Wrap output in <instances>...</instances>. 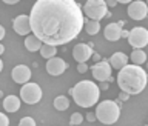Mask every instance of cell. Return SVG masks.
I'll return each instance as SVG.
<instances>
[{"label": "cell", "mask_w": 148, "mask_h": 126, "mask_svg": "<svg viewBox=\"0 0 148 126\" xmlns=\"http://www.w3.org/2000/svg\"><path fill=\"white\" fill-rule=\"evenodd\" d=\"M148 83V74L142 66L137 65H127L117 74V85L120 91L128 95H137L145 89Z\"/></svg>", "instance_id": "7a4b0ae2"}, {"label": "cell", "mask_w": 148, "mask_h": 126, "mask_svg": "<svg viewBox=\"0 0 148 126\" xmlns=\"http://www.w3.org/2000/svg\"><path fill=\"white\" fill-rule=\"evenodd\" d=\"M11 77L18 85H26V83H29V78H31V69L25 66V65H17V66L12 68Z\"/></svg>", "instance_id": "7c38bea8"}, {"label": "cell", "mask_w": 148, "mask_h": 126, "mask_svg": "<svg viewBox=\"0 0 148 126\" xmlns=\"http://www.w3.org/2000/svg\"><path fill=\"white\" fill-rule=\"evenodd\" d=\"M122 28H120L117 23H108L103 29V34H105V39L110 40V42H117L122 39Z\"/></svg>", "instance_id": "5bb4252c"}, {"label": "cell", "mask_w": 148, "mask_h": 126, "mask_svg": "<svg viewBox=\"0 0 148 126\" xmlns=\"http://www.w3.org/2000/svg\"><path fill=\"white\" fill-rule=\"evenodd\" d=\"M96 117L103 125H113L120 117V106L114 100H103L97 105Z\"/></svg>", "instance_id": "277c9868"}, {"label": "cell", "mask_w": 148, "mask_h": 126, "mask_svg": "<svg viewBox=\"0 0 148 126\" xmlns=\"http://www.w3.org/2000/svg\"><path fill=\"white\" fill-rule=\"evenodd\" d=\"M83 12L86 14V17H90V20L100 22L108 14V5L105 0H88L83 5Z\"/></svg>", "instance_id": "5b68a950"}, {"label": "cell", "mask_w": 148, "mask_h": 126, "mask_svg": "<svg viewBox=\"0 0 148 126\" xmlns=\"http://www.w3.org/2000/svg\"><path fill=\"white\" fill-rule=\"evenodd\" d=\"M2 69H3V62H2V59H0V72H2Z\"/></svg>", "instance_id": "d590c367"}, {"label": "cell", "mask_w": 148, "mask_h": 126, "mask_svg": "<svg viewBox=\"0 0 148 126\" xmlns=\"http://www.w3.org/2000/svg\"><path fill=\"white\" fill-rule=\"evenodd\" d=\"M68 65L63 59H59V57H54V59H49L46 62V71L51 76H62V74L66 71Z\"/></svg>", "instance_id": "4fadbf2b"}, {"label": "cell", "mask_w": 148, "mask_h": 126, "mask_svg": "<svg viewBox=\"0 0 148 126\" xmlns=\"http://www.w3.org/2000/svg\"><path fill=\"white\" fill-rule=\"evenodd\" d=\"M108 62L111 65V68L119 69V71H120V69H123L128 65V55L123 54V52H114Z\"/></svg>", "instance_id": "2e32d148"}, {"label": "cell", "mask_w": 148, "mask_h": 126, "mask_svg": "<svg viewBox=\"0 0 148 126\" xmlns=\"http://www.w3.org/2000/svg\"><path fill=\"white\" fill-rule=\"evenodd\" d=\"M106 5H108V6H116V5H117V2H114V0H108V2H106Z\"/></svg>", "instance_id": "4dcf8cb0"}, {"label": "cell", "mask_w": 148, "mask_h": 126, "mask_svg": "<svg viewBox=\"0 0 148 126\" xmlns=\"http://www.w3.org/2000/svg\"><path fill=\"white\" fill-rule=\"evenodd\" d=\"M42 46H43V43L37 39V37L32 34V35H28L25 39V48L28 51H31V52H36V51H40Z\"/></svg>", "instance_id": "e0dca14e"}, {"label": "cell", "mask_w": 148, "mask_h": 126, "mask_svg": "<svg viewBox=\"0 0 148 126\" xmlns=\"http://www.w3.org/2000/svg\"><path fill=\"white\" fill-rule=\"evenodd\" d=\"M56 54H57V46H51V45H43L40 49V55L46 60L54 59Z\"/></svg>", "instance_id": "d6986e66"}, {"label": "cell", "mask_w": 148, "mask_h": 126, "mask_svg": "<svg viewBox=\"0 0 148 126\" xmlns=\"http://www.w3.org/2000/svg\"><path fill=\"white\" fill-rule=\"evenodd\" d=\"M3 37H5V28H3L2 25H0V40H2Z\"/></svg>", "instance_id": "f546056e"}, {"label": "cell", "mask_w": 148, "mask_h": 126, "mask_svg": "<svg viewBox=\"0 0 148 126\" xmlns=\"http://www.w3.org/2000/svg\"><path fill=\"white\" fill-rule=\"evenodd\" d=\"M5 3H8V5H17L18 0H5Z\"/></svg>", "instance_id": "1f68e13d"}, {"label": "cell", "mask_w": 148, "mask_h": 126, "mask_svg": "<svg viewBox=\"0 0 148 126\" xmlns=\"http://www.w3.org/2000/svg\"><path fill=\"white\" fill-rule=\"evenodd\" d=\"M92 60H94L96 63H99V62H102V57H100V54H97V52H94V54H92Z\"/></svg>", "instance_id": "83f0119b"}, {"label": "cell", "mask_w": 148, "mask_h": 126, "mask_svg": "<svg viewBox=\"0 0 148 126\" xmlns=\"http://www.w3.org/2000/svg\"><path fill=\"white\" fill-rule=\"evenodd\" d=\"M111 65L108 60H102L99 63H94V66L91 68L92 77L96 80H99L100 83L103 82H113V77H111Z\"/></svg>", "instance_id": "ba28073f"}, {"label": "cell", "mask_w": 148, "mask_h": 126, "mask_svg": "<svg viewBox=\"0 0 148 126\" xmlns=\"http://www.w3.org/2000/svg\"><path fill=\"white\" fill-rule=\"evenodd\" d=\"M83 123V115L80 112H74L71 114V119H69V125H82Z\"/></svg>", "instance_id": "7402d4cb"}, {"label": "cell", "mask_w": 148, "mask_h": 126, "mask_svg": "<svg viewBox=\"0 0 148 126\" xmlns=\"http://www.w3.org/2000/svg\"><path fill=\"white\" fill-rule=\"evenodd\" d=\"M20 105H22V100L17 95H6L3 99V109L6 112H17L20 109Z\"/></svg>", "instance_id": "9a60e30c"}, {"label": "cell", "mask_w": 148, "mask_h": 126, "mask_svg": "<svg viewBox=\"0 0 148 126\" xmlns=\"http://www.w3.org/2000/svg\"><path fill=\"white\" fill-rule=\"evenodd\" d=\"M148 14V5L147 2H142V0H136V2H131L128 6V16L133 18V20H143Z\"/></svg>", "instance_id": "30bf717a"}, {"label": "cell", "mask_w": 148, "mask_h": 126, "mask_svg": "<svg viewBox=\"0 0 148 126\" xmlns=\"http://www.w3.org/2000/svg\"><path fill=\"white\" fill-rule=\"evenodd\" d=\"M2 97H3V91H0V99H2Z\"/></svg>", "instance_id": "8d00e7d4"}, {"label": "cell", "mask_w": 148, "mask_h": 126, "mask_svg": "<svg viewBox=\"0 0 148 126\" xmlns=\"http://www.w3.org/2000/svg\"><path fill=\"white\" fill-rule=\"evenodd\" d=\"M18 126H36V120L32 117H23L18 122Z\"/></svg>", "instance_id": "603a6c76"}, {"label": "cell", "mask_w": 148, "mask_h": 126, "mask_svg": "<svg viewBox=\"0 0 148 126\" xmlns=\"http://www.w3.org/2000/svg\"><path fill=\"white\" fill-rule=\"evenodd\" d=\"M145 126H148V125H145Z\"/></svg>", "instance_id": "74e56055"}, {"label": "cell", "mask_w": 148, "mask_h": 126, "mask_svg": "<svg viewBox=\"0 0 148 126\" xmlns=\"http://www.w3.org/2000/svg\"><path fill=\"white\" fill-rule=\"evenodd\" d=\"M130 45L134 49H142L143 46L148 45V29L142 26H136L130 31V37H128Z\"/></svg>", "instance_id": "52a82bcc"}, {"label": "cell", "mask_w": 148, "mask_h": 126, "mask_svg": "<svg viewBox=\"0 0 148 126\" xmlns=\"http://www.w3.org/2000/svg\"><path fill=\"white\" fill-rule=\"evenodd\" d=\"M42 89L37 83H26L20 88V100H23L26 105H36L42 100Z\"/></svg>", "instance_id": "8992f818"}, {"label": "cell", "mask_w": 148, "mask_h": 126, "mask_svg": "<svg viewBox=\"0 0 148 126\" xmlns=\"http://www.w3.org/2000/svg\"><path fill=\"white\" fill-rule=\"evenodd\" d=\"M53 103H54V108L57 111H66L69 108V100H68V97H65V95L56 97Z\"/></svg>", "instance_id": "ffe728a7"}, {"label": "cell", "mask_w": 148, "mask_h": 126, "mask_svg": "<svg viewBox=\"0 0 148 126\" xmlns=\"http://www.w3.org/2000/svg\"><path fill=\"white\" fill-rule=\"evenodd\" d=\"M122 37H123V39H128V37H130V31H122Z\"/></svg>", "instance_id": "d6a6232c"}, {"label": "cell", "mask_w": 148, "mask_h": 126, "mask_svg": "<svg viewBox=\"0 0 148 126\" xmlns=\"http://www.w3.org/2000/svg\"><path fill=\"white\" fill-rule=\"evenodd\" d=\"M69 94L74 99V103H77L82 108H91L99 101L100 89L94 82L91 80H82L74 88L69 89Z\"/></svg>", "instance_id": "3957f363"}, {"label": "cell", "mask_w": 148, "mask_h": 126, "mask_svg": "<svg viewBox=\"0 0 148 126\" xmlns=\"http://www.w3.org/2000/svg\"><path fill=\"white\" fill-rule=\"evenodd\" d=\"M128 99H130V95L127 94V92H123V91H120V92H119V100L122 101V103H123V101H127Z\"/></svg>", "instance_id": "484cf974"}, {"label": "cell", "mask_w": 148, "mask_h": 126, "mask_svg": "<svg viewBox=\"0 0 148 126\" xmlns=\"http://www.w3.org/2000/svg\"><path fill=\"white\" fill-rule=\"evenodd\" d=\"M130 59H131L133 65H137V66H140L147 62V54L143 52L142 49H133L131 55H130Z\"/></svg>", "instance_id": "ac0fdd59"}, {"label": "cell", "mask_w": 148, "mask_h": 126, "mask_svg": "<svg viewBox=\"0 0 148 126\" xmlns=\"http://www.w3.org/2000/svg\"><path fill=\"white\" fill-rule=\"evenodd\" d=\"M86 120H88V122H96V120H97V117H96V114H92V112H90V114H86Z\"/></svg>", "instance_id": "4316f807"}, {"label": "cell", "mask_w": 148, "mask_h": 126, "mask_svg": "<svg viewBox=\"0 0 148 126\" xmlns=\"http://www.w3.org/2000/svg\"><path fill=\"white\" fill-rule=\"evenodd\" d=\"M99 89H102V91H106V89H108V82L100 83V85H99Z\"/></svg>", "instance_id": "f1b7e54d"}, {"label": "cell", "mask_w": 148, "mask_h": 126, "mask_svg": "<svg viewBox=\"0 0 148 126\" xmlns=\"http://www.w3.org/2000/svg\"><path fill=\"white\" fill-rule=\"evenodd\" d=\"M3 52H5V46H3L2 43H0V55H2Z\"/></svg>", "instance_id": "836d02e7"}, {"label": "cell", "mask_w": 148, "mask_h": 126, "mask_svg": "<svg viewBox=\"0 0 148 126\" xmlns=\"http://www.w3.org/2000/svg\"><path fill=\"white\" fill-rule=\"evenodd\" d=\"M92 54H94L92 46L86 43H79L73 49V57L77 63H86L90 59H92Z\"/></svg>", "instance_id": "9c48e42d"}, {"label": "cell", "mask_w": 148, "mask_h": 126, "mask_svg": "<svg viewBox=\"0 0 148 126\" xmlns=\"http://www.w3.org/2000/svg\"><path fill=\"white\" fill-rule=\"evenodd\" d=\"M12 28H14V31H16L18 35H28L32 31L31 29L29 16H26V14L17 16L16 18H14V22H12Z\"/></svg>", "instance_id": "8fae6325"}, {"label": "cell", "mask_w": 148, "mask_h": 126, "mask_svg": "<svg viewBox=\"0 0 148 126\" xmlns=\"http://www.w3.org/2000/svg\"><path fill=\"white\" fill-rule=\"evenodd\" d=\"M29 20L34 35L51 46L73 42L85 25L82 8L74 0H37Z\"/></svg>", "instance_id": "6da1fadb"}, {"label": "cell", "mask_w": 148, "mask_h": 126, "mask_svg": "<svg viewBox=\"0 0 148 126\" xmlns=\"http://www.w3.org/2000/svg\"><path fill=\"white\" fill-rule=\"evenodd\" d=\"M77 71L80 72V74H85L88 71V66H86V63H79L77 65Z\"/></svg>", "instance_id": "d4e9b609"}, {"label": "cell", "mask_w": 148, "mask_h": 126, "mask_svg": "<svg viewBox=\"0 0 148 126\" xmlns=\"http://www.w3.org/2000/svg\"><path fill=\"white\" fill-rule=\"evenodd\" d=\"M99 31H100V22H94V20H88L86 22V34L96 35Z\"/></svg>", "instance_id": "44dd1931"}, {"label": "cell", "mask_w": 148, "mask_h": 126, "mask_svg": "<svg viewBox=\"0 0 148 126\" xmlns=\"http://www.w3.org/2000/svg\"><path fill=\"white\" fill-rule=\"evenodd\" d=\"M147 5H148V2H147Z\"/></svg>", "instance_id": "f35d334b"}, {"label": "cell", "mask_w": 148, "mask_h": 126, "mask_svg": "<svg viewBox=\"0 0 148 126\" xmlns=\"http://www.w3.org/2000/svg\"><path fill=\"white\" fill-rule=\"evenodd\" d=\"M0 126H9V119L3 112H0Z\"/></svg>", "instance_id": "cb8c5ba5"}, {"label": "cell", "mask_w": 148, "mask_h": 126, "mask_svg": "<svg viewBox=\"0 0 148 126\" xmlns=\"http://www.w3.org/2000/svg\"><path fill=\"white\" fill-rule=\"evenodd\" d=\"M117 25L122 28V26H125V22H123V20H119V22H117Z\"/></svg>", "instance_id": "e575fe53"}]
</instances>
